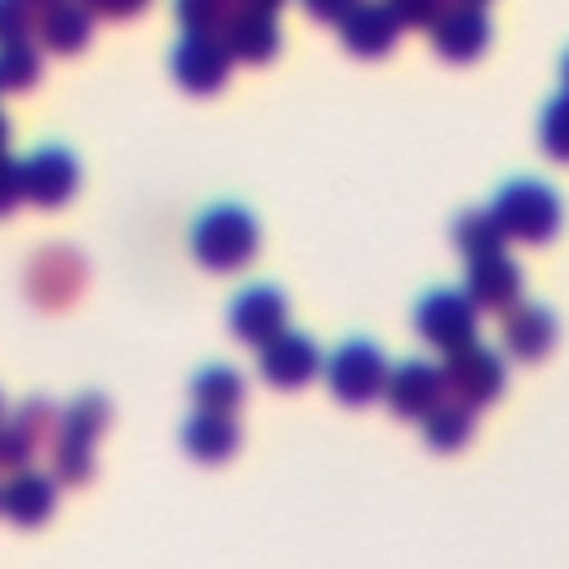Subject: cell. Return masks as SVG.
Here are the masks:
<instances>
[{
  "label": "cell",
  "mask_w": 569,
  "mask_h": 569,
  "mask_svg": "<svg viewBox=\"0 0 569 569\" xmlns=\"http://www.w3.org/2000/svg\"><path fill=\"white\" fill-rule=\"evenodd\" d=\"M191 253L204 271H240L258 258V218L244 204H209L191 222Z\"/></svg>",
  "instance_id": "obj_1"
},
{
  "label": "cell",
  "mask_w": 569,
  "mask_h": 569,
  "mask_svg": "<svg viewBox=\"0 0 569 569\" xmlns=\"http://www.w3.org/2000/svg\"><path fill=\"white\" fill-rule=\"evenodd\" d=\"M107 427H111V405L98 391L71 400L58 413V427H53V476L62 485H89L93 480V445L102 440Z\"/></svg>",
  "instance_id": "obj_2"
},
{
  "label": "cell",
  "mask_w": 569,
  "mask_h": 569,
  "mask_svg": "<svg viewBox=\"0 0 569 569\" xmlns=\"http://www.w3.org/2000/svg\"><path fill=\"white\" fill-rule=\"evenodd\" d=\"M489 213L502 227V236L520 240V244H551L556 231H560V196L538 178L502 182Z\"/></svg>",
  "instance_id": "obj_3"
},
{
  "label": "cell",
  "mask_w": 569,
  "mask_h": 569,
  "mask_svg": "<svg viewBox=\"0 0 569 569\" xmlns=\"http://www.w3.org/2000/svg\"><path fill=\"white\" fill-rule=\"evenodd\" d=\"M436 369H440L445 396L458 400V405H467V409L493 405V400L502 396V387H507V365H502V356L489 351V347H480L476 338L462 342V347H453V351H445V365H436Z\"/></svg>",
  "instance_id": "obj_4"
},
{
  "label": "cell",
  "mask_w": 569,
  "mask_h": 569,
  "mask_svg": "<svg viewBox=\"0 0 569 569\" xmlns=\"http://www.w3.org/2000/svg\"><path fill=\"white\" fill-rule=\"evenodd\" d=\"M320 369H325V382H329V391H333L338 405L365 409V405L378 400V391H382L387 356H382V347L369 342V338H347Z\"/></svg>",
  "instance_id": "obj_5"
},
{
  "label": "cell",
  "mask_w": 569,
  "mask_h": 569,
  "mask_svg": "<svg viewBox=\"0 0 569 569\" xmlns=\"http://www.w3.org/2000/svg\"><path fill=\"white\" fill-rule=\"evenodd\" d=\"M413 329H418V338L431 342L436 351H453V347H462V342L476 338L480 311H476L471 298L458 293V289H431V293H422L418 307H413Z\"/></svg>",
  "instance_id": "obj_6"
},
{
  "label": "cell",
  "mask_w": 569,
  "mask_h": 569,
  "mask_svg": "<svg viewBox=\"0 0 569 569\" xmlns=\"http://www.w3.org/2000/svg\"><path fill=\"white\" fill-rule=\"evenodd\" d=\"M84 276H89V267H84V258L76 249L49 244L27 262V298L36 307H44V311H62V307H71L80 298Z\"/></svg>",
  "instance_id": "obj_7"
},
{
  "label": "cell",
  "mask_w": 569,
  "mask_h": 569,
  "mask_svg": "<svg viewBox=\"0 0 569 569\" xmlns=\"http://www.w3.org/2000/svg\"><path fill=\"white\" fill-rule=\"evenodd\" d=\"M169 71L173 80L196 93V98H209L227 84L231 76V53L222 44V36H204V31H182V40L173 44L169 53Z\"/></svg>",
  "instance_id": "obj_8"
},
{
  "label": "cell",
  "mask_w": 569,
  "mask_h": 569,
  "mask_svg": "<svg viewBox=\"0 0 569 569\" xmlns=\"http://www.w3.org/2000/svg\"><path fill=\"white\" fill-rule=\"evenodd\" d=\"M320 365H325L320 347H316L307 333H293L289 325H284L280 333H271V338L258 347V373H262V382L276 387V391H298V387H307V382L320 373Z\"/></svg>",
  "instance_id": "obj_9"
},
{
  "label": "cell",
  "mask_w": 569,
  "mask_h": 569,
  "mask_svg": "<svg viewBox=\"0 0 569 569\" xmlns=\"http://www.w3.org/2000/svg\"><path fill=\"white\" fill-rule=\"evenodd\" d=\"M18 169L22 200H31L36 209H62L80 191V160L67 147H40L27 160H18Z\"/></svg>",
  "instance_id": "obj_10"
},
{
  "label": "cell",
  "mask_w": 569,
  "mask_h": 569,
  "mask_svg": "<svg viewBox=\"0 0 569 569\" xmlns=\"http://www.w3.org/2000/svg\"><path fill=\"white\" fill-rule=\"evenodd\" d=\"M427 31H431V44L445 62H476L489 49L493 22H489L485 4H445Z\"/></svg>",
  "instance_id": "obj_11"
},
{
  "label": "cell",
  "mask_w": 569,
  "mask_h": 569,
  "mask_svg": "<svg viewBox=\"0 0 569 569\" xmlns=\"http://www.w3.org/2000/svg\"><path fill=\"white\" fill-rule=\"evenodd\" d=\"M400 22L391 18V9L382 0H356L342 18H338V36H342V49L356 53V58H382L396 49L400 40Z\"/></svg>",
  "instance_id": "obj_12"
},
{
  "label": "cell",
  "mask_w": 569,
  "mask_h": 569,
  "mask_svg": "<svg viewBox=\"0 0 569 569\" xmlns=\"http://www.w3.org/2000/svg\"><path fill=\"white\" fill-rule=\"evenodd\" d=\"M227 320H231V333L240 342L262 347L271 333H280L289 325V302H284V293L276 284H249V289L236 293Z\"/></svg>",
  "instance_id": "obj_13"
},
{
  "label": "cell",
  "mask_w": 569,
  "mask_h": 569,
  "mask_svg": "<svg viewBox=\"0 0 569 569\" xmlns=\"http://www.w3.org/2000/svg\"><path fill=\"white\" fill-rule=\"evenodd\" d=\"M378 396L391 405V413L422 418L436 400H445V382H440V369L436 365H427V360H400L396 369H387Z\"/></svg>",
  "instance_id": "obj_14"
},
{
  "label": "cell",
  "mask_w": 569,
  "mask_h": 569,
  "mask_svg": "<svg viewBox=\"0 0 569 569\" xmlns=\"http://www.w3.org/2000/svg\"><path fill=\"white\" fill-rule=\"evenodd\" d=\"M520 289H525V276L507 258V249L502 253H489V258H471V267H467V298H471L476 311L502 316L507 307L520 302Z\"/></svg>",
  "instance_id": "obj_15"
},
{
  "label": "cell",
  "mask_w": 569,
  "mask_h": 569,
  "mask_svg": "<svg viewBox=\"0 0 569 569\" xmlns=\"http://www.w3.org/2000/svg\"><path fill=\"white\" fill-rule=\"evenodd\" d=\"M560 338V325L551 316V307H538V302H516L502 311V347L511 360H542L551 356Z\"/></svg>",
  "instance_id": "obj_16"
},
{
  "label": "cell",
  "mask_w": 569,
  "mask_h": 569,
  "mask_svg": "<svg viewBox=\"0 0 569 569\" xmlns=\"http://www.w3.org/2000/svg\"><path fill=\"white\" fill-rule=\"evenodd\" d=\"M222 44L231 53V62H249V67H262L280 53V27H276V13H262V9H231V18L222 22Z\"/></svg>",
  "instance_id": "obj_17"
},
{
  "label": "cell",
  "mask_w": 569,
  "mask_h": 569,
  "mask_svg": "<svg viewBox=\"0 0 569 569\" xmlns=\"http://www.w3.org/2000/svg\"><path fill=\"white\" fill-rule=\"evenodd\" d=\"M53 502H58L53 476L31 471V467H18V471L9 476V485L0 489V511H4L13 525H22V529L44 525V520L53 516Z\"/></svg>",
  "instance_id": "obj_18"
},
{
  "label": "cell",
  "mask_w": 569,
  "mask_h": 569,
  "mask_svg": "<svg viewBox=\"0 0 569 569\" xmlns=\"http://www.w3.org/2000/svg\"><path fill=\"white\" fill-rule=\"evenodd\" d=\"M182 449L204 462V467H222L236 449H240V427L231 413H209V409H196L187 422H182Z\"/></svg>",
  "instance_id": "obj_19"
},
{
  "label": "cell",
  "mask_w": 569,
  "mask_h": 569,
  "mask_svg": "<svg viewBox=\"0 0 569 569\" xmlns=\"http://www.w3.org/2000/svg\"><path fill=\"white\" fill-rule=\"evenodd\" d=\"M31 31L40 36V44H44L49 53L71 58V53H80V49L89 44V36H93V13H89L80 0H58L53 9H44V13L31 22Z\"/></svg>",
  "instance_id": "obj_20"
},
{
  "label": "cell",
  "mask_w": 569,
  "mask_h": 569,
  "mask_svg": "<svg viewBox=\"0 0 569 569\" xmlns=\"http://www.w3.org/2000/svg\"><path fill=\"white\" fill-rule=\"evenodd\" d=\"M422 440L431 445V449H440V453H458L467 440H471V431H476V409H467V405H458V400H436L422 418Z\"/></svg>",
  "instance_id": "obj_21"
},
{
  "label": "cell",
  "mask_w": 569,
  "mask_h": 569,
  "mask_svg": "<svg viewBox=\"0 0 569 569\" xmlns=\"http://www.w3.org/2000/svg\"><path fill=\"white\" fill-rule=\"evenodd\" d=\"M191 400H196V409H209V413H236L244 405V378H240V369H231V365H204L191 378Z\"/></svg>",
  "instance_id": "obj_22"
},
{
  "label": "cell",
  "mask_w": 569,
  "mask_h": 569,
  "mask_svg": "<svg viewBox=\"0 0 569 569\" xmlns=\"http://www.w3.org/2000/svg\"><path fill=\"white\" fill-rule=\"evenodd\" d=\"M453 249L471 262V258L502 253V249H507V236H502V227L493 222L489 209H462V213L453 218Z\"/></svg>",
  "instance_id": "obj_23"
},
{
  "label": "cell",
  "mask_w": 569,
  "mask_h": 569,
  "mask_svg": "<svg viewBox=\"0 0 569 569\" xmlns=\"http://www.w3.org/2000/svg\"><path fill=\"white\" fill-rule=\"evenodd\" d=\"M40 71H44V62H40V49L31 44V36L0 44V89L22 93L40 80Z\"/></svg>",
  "instance_id": "obj_24"
},
{
  "label": "cell",
  "mask_w": 569,
  "mask_h": 569,
  "mask_svg": "<svg viewBox=\"0 0 569 569\" xmlns=\"http://www.w3.org/2000/svg\"><path fill=\"white\" fill-rule=\"evenodd\" d=\"M236 0H173V18L182 31H204V36H218L222 22L231 18Z\"/></svg>",
  "instance_id": "obj_25"
},
{
  "label": "cell",
  "mask_w": 569,
  "mask_h": 569,
  "mask_svg": "<svg viewBox=\"0 0 569 569\" xmlns=\"http://www.w3.org/2000/svg\"><path fill=\"white\" fill-rule=\"evenodd\" d=\"M9 422H13V427H18V431H22V436H27V440L40 449V445H49V440H53V427H58V409H53V400H44V396H40V400H27V405H18Z\"/></svg>",
  "instance_id": "obj_26"
},
{
  "label": "cell",
  "mask_w": 569,
  "mask_h": 569,
  "mask_svg": "<svg viewBox=\"0 0 569 569\" xmlns=\"http://www.w3.org/2000/svg\"><path fill=\"white\" fill-rule=\"evenodd\" d=\"M387 9H391V18L400 22V27H413V31H427L436 18H440V9L449 4V0H382Z\"/></svg>",
  "instance_id": "obj_27"
},
{
  "label": "cell",
  "mask_w": 569,
  "mask_h": 569,
  "mask_svg": "<svg viewBox=\"0 0 569 569\" xmlns=\"http://www.w3.org/2000/svg\"><path fill=\"white\" fill-rule=\"evenodd\" d=\"M36 458V445L9 422V418H0V471H18V467H27Z\"/></svg>",
  "instance_id": "obj_28"
},
{
  "label": "cell",
  "mask_w": 569,
  "mask_h": 569,
  "mask_svg": "<svg viewBox=\"0 0 569 569\" xmlns=\"http://www.w3.org/2000/svg\"><path fill=\"white\" fill-rule=\"evenodd\" d=\"M22 204V169L18 160H9V151H0V218H9Z\"/></svg>",
  "instance_id": "obj_29"
},
{
  "label": "cell",
  "mask_w": 569,
  "mask_h": 569,
  "mask_svg": "<svg viewBox=\"0 0 569 569\" xmlns=\"http://www.w3.org/2000/svg\"><path fill=\"white\" fill-rule=\"evenodd\" d=\"M560 116H565V98H551L547 111H542V147L551 160H565V129H560Z\"/></svg>",
  "instance_id": "obj_30"
},
{
  "label": "cell",
  "mask_w": 569,
  "mask_h": 569,
  "mask_svg": "<svg viewBox=\"0 0 569 569\" xmlns=\"http://www.w3.org/2000/svg\"><path fill=\"white\" fill-rule=\"evenodd\" d=\"M31 36V13L22 9V0H0V44Z\"/></svg>",
  "instance_id": "obj_31"
},
{
  "label": "cell",
  "mask_w": 569,
  "mask_h": 569,
  "mask_svg": "<svg viewBox=\"0 0 569 569\" xmlns=\"http://www.w3.org/2000/svg\"><path fill=\"white\" fill-rule=\"evenodd\" d=\"M93 18H111V22H124V18H138L151 0H80Z\"/></svg>",
  "instance_id": "obj_32"
},
{
  "label": "cell",
  "mask_w": 569,
  "mask_h": 569,
  "mask_svg": "<svg viewBox=\"0 0 569 569\" xmlns=\"http://www.w3.org/2000/svg\"><path fill=\"white\" fill-rule=\"evenodd\" d=\"M356 0H302V9L316 18V22H338Z\"/></svg>",
  "instance_id": "obj_33"
},
{
  "label": "cell",
  "mask_w": 569,
  "mask_h": 569,
  "mask_svg": "<svg viewBox=\"0 0 569 569\" xmlns=\"http://www.w3.org/2000/svg\"><path fill=\"white\" fill-rule=\"evenodd\" d=\"M240 9H262V13H280L284 9V0H236Z\"/></svg>",
  "instance_id": "obj_34"
},
{
  "label": "cell",
  "mask_w": 569,
  "mask_h": 569,
  "mask_svg": "<svg viewBox=\"0 0 569 569\" xmlns=\"http://www.w3.org/2000/svg\"><path fill=\"white\" fill-rule=\"evenodd\" d=\"M53 4H58V0H22V9L31 13V22H36V18L44 13V9H53Z\"/></svg>",
  "instance_id": "obj_35"
},
{
  "label": "cell",
  "mask_w": 569,
  "mask_h": 569,
  "mask_svg": "<svg viewBox=\"0 0 569 569\" xmlns=\"http://www.w3.org/2000/svg\"><path fill=\"white\" fill-rule=\"evenodd\" d=\"M0 151H9V120L0 116Z\"/></svg>",
  "instance_id": "obj_36"
},
{
  "label": "cell",
  "mask_w": 569,
  "mask_h": 569,
  "mask_svg": "<svg viewBox=\"0 0 569 569\" xmlns=\"http://www.w3.org/2000/svg\"><path fill=\"white\" fill-rule=\"evenodd\" d=\"M449 4H489V0H449Z\"/></svg>",
  "instance_id": "obj_37"
},
{
  "label": "cell",
  "mask_w": 569,
  "mask_h": 569,
  "mask_svg": "<svg viewBox=\"0 0 569 569\" xmlns=\"http://www.w3.org/2000/svg\"><path fill=\"white\" fill-rule=\"evenodd\" d=\"M0 418H4V400H0Z\"/></svg>",
  "instance_id": "obj_38"
}]
</instances>
